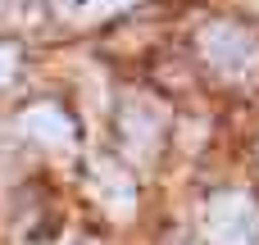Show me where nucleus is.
<instances>
[{
  "instance_id": "1",
  "label": "nucleus",
  "mask_w": 259,
  "mask_h": 245,
  "mask_svg": "<svg viewBox=\"0 0 259 245\" xmlns=\"http://www.w3.org/2000/svg\"><path fill=\"white\" fill-rule=\"evenodd\" d=\"M200 50H205V59H209L223 77H232V82H246V77L259 73L255 32H246V27H237V23H214V27L200 36Z\"/></svg>"
},
{
  "instance_id": "5",
  "label": "nucleus",
  "mask_w": 259,
  "mask_h": 245,
  "mask_svg": "<svg viewBox=\"0 0 259 245\" xmlns=\"http://www.w3.org/2000/svg\"><path fill=\"white\" fill-rule=\"evenodd\" d=\"M18 73V50L14 45H0V86H9Z\"/></svg>"
},
{
  "instance_id": "3",
  "label": "nucleus",
  "mask_w": 259,
  "mask_h": 245,
  "mask_svg": "<svg viewBox=\"0 0 259 245\" xmlns=\"http://www.w3.org/2000/svg\"><path fill=\"white\" fill-rule=\"evenodd\" d=\"M118 132L127 136V145L137 150V155H150L155 150V141H159V132H164V109H155L150 100H127L123 109H118Z\"/></svg>"
},
{
  "instance_id": "4",
  "label": "nucleus",
  "mask_w": 259,
  "mask_h": 245,
  "mask_svg": "<svg viewBox=\"0 0 259 245\" xmlns=\"http://www.w3.org/2000/svg\"><path fill=\"white\" fill-rule=\"evenodd\" d=\"M18 132L23 136H32V141H41V145H73V123H68V114L59 109V105H32V109H23L18 114Z\"/></svg>"
},
{
  "instance_id": "2",
  "label": "nucleus",
  "mask_w": 259,
  "mask_h": 245,
  "mask_svg": "<svg viewBox=\"0 0 259 245\" xmlns=\"http://www.w3.org/2000/svg\"><path fill=\"white\" fill-rule=\"evenodd\" d=\"M205 232L209 245H259V209L250 195L241 191H223L209 200L205 214Z\"/></svg>"
}]
</instances>
